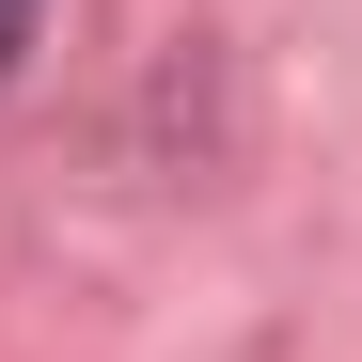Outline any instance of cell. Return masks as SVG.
<instances>
[{"mask_svg":"<svg viewBox=\"0 0 362 362\" xmlns=\"http://www.w3.org/2000/svg\"><path fill=\"white\" fill-rule=\"evenodd\" d=\"M32 64V0H0V79H16Z\"/></svg>","mask_w":362,"mask_h":362,"instance_id":"1","label":"cell"}]
</instances>
